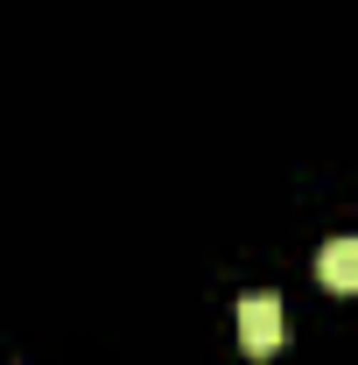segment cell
Wrapping results in <instances>:
<instances>
[{"label":"cell","mask_w":358,"mask_h":365,"mask_svg":"<svg viewBox=\"0 0 358 365\" xmlns=\"http://www.w3.org/2000/svg\"><path fill=\"white\" fill-rule=\"evenodd\" d=\"M239 344H246L253 359H274V351L288 344V309H281V295H246V302H239Z\"/></svg>","instance_id":"obj_1"},{"label":"cell","mask_w":358,"mask_h":365,"mask_svg":"<svg viewBox=\"0 0 358 365\" xmlns=\"http://www.w3.org/2000/svg\"><path fill=\"white\" fill-rule=\"evenodd\" d=\"M316 281H323L330 295H358V232L323 239V253H316Z\"/></svg>","instance_id":"obj_2"}]
</instances>
